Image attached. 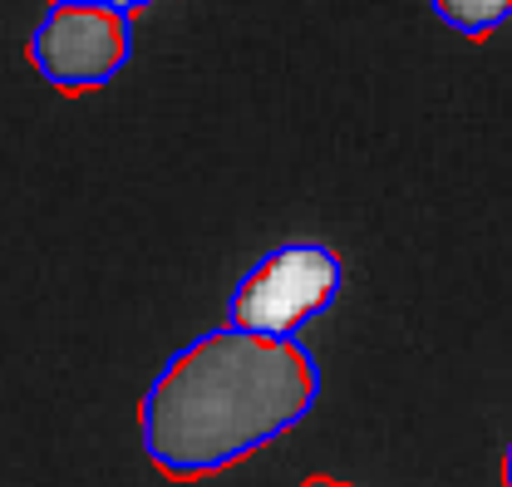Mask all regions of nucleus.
Listing matches in <instances>:
<instances>
[{"label":"nucleus","instance_id":"nucleus-1","mask_svg":"<svg viewBox=\"0 0 512 487\" xmlns=\"http://www.w3.org/2000/svg\"><path fill=\"white\" fill-rule=\"evenodd\" d=\"M320 399V360L301 340L202 330L178 345L138 404V438L158 473L212 478L306 424Z\"/></svg>","mask_w":512,"mask_h":487},{"label":"nucleus","instance_id":"nucleus-2","mask_svg":"<svg viewBox=\"0 0 512 487\" xmlns=\"http://www.w3.org/2000/svg\"><path fill=\"white\" fill-rule=\"evenodd\" d=\"M345 286V266L325 242H281L232 281L227 325L256 340H301V330L325 315Z\"/></svg>","mask_w":512,"mask_h":487},{"label":"nucleus","instance_id":"nucleus-3","mask_svg":"<svg viewBox=\"0 0 512 487\" xmlns=\"http://www.w3.org/2000/svg\"><path fill=\"white\" fill-rule=\"evenodd\" d=\"M25 55L35 74L60 89V94H89L114 84L133 60V20L94 5H50L30 40Z\"/></svg>","mask_w":512,"mask_h":487},{"label":"nucleus","instance_id":"nucleus-4","mask_svg":"<svg viewBox=\"0 0 512 487\" xmlns=\"http://www.w3.org/2000/svg\"><path fill=\"white\" fill-rule=\"evenodd\" d=\"M439 25L463 40H488L512 20V0H429Z\"/></svg>","mask_w":512,"mask_h":487},{"label":"nucleus","instance_id":"nucleus-5","mask_svg":"<svg viewBox=\"0 0 512 487\" xmlns=\"http://www.w3.org/2000/svg\"><path fill=\"white\" fill-rule=\"evenodd\" d=\"M50 5H94V10H114V15H138V10H148L153 0H50Z\"/></svg>","mask_w":512,"mask_h":487},{"label":"nucleus","instance_id":"nucleus-6","mask_svg":"<svg viewBox=\"0 0 512 487\" xmlns=\"http://www.w3.org/2000/svg\"><path fill=\"white\" fill-rule=\"evenodd\" d=\"M503 487H512V438H508V448H503Z\"/></svg>","mask_w":512,"mask_h":487},{"label":"nucleus","instance_id":"nucleus-7","mask_svg":"<svg viewBox=\"0 0 512 487\" xmlns=\"http://www.w3.org/2000/svg\"><path fill=\"white\" fill-rule=\"evenodd\" d=\"M296 487H350V483H335V478H306V483H296Z\"/></svg>","mask_w":512,"mask_h":487}]
</instances>
